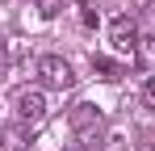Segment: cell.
Returning <instances> with one entry per match:
<instances>
[{
  "label": "cell",
  "mask_w": 155,
  "mask_h": 151,
  "mask_svg": "<svg viewBox=\"0 0 155 151\" xmlns=\"http://www.w3.org/2000/svg\"><path fill=\"white\" fill-rule=\"evenodd\" d=\"M92 67H97V76H101V80H109V84H113V80H122V63H113V59H105V55H92Z\"/></svg>",
  "instance_id": "cell-7"
},
{
  "label": "cell",
  "mask_w": 155,
  "mask_h": 151,
  "mask_svg": "<svg viewBox=\"0 0 155 151\" xmlns=\"http://www.w3.org/2000/svg\"><path fill=\"white\" fill-rule=\"evenodd\" d=\"M38 80H42V88H71L76 84V72H71V63L63 59V55H42L38 59Z\"/></svg>",
  "instance_id": "cell-2"
},
{
  "label": "cell",
  "mask_w": 155,
  "mask_h": 151,
  "mask_svg": "<svg viewBox=\"0 0 155 151\" xmlns=\"http://www.w3.org/2000/svg\"><path fill=\"white\" fill-rule=\"evenodd\" d=\"M0 147H4V151H25V122L8 126V130L0 134Z\"/></svg>",
  "instance_id": "cell-6"
},
{
  "label": "cell",
  "mask_w": 155,
  "mask_h": 151,
  "mask_svg": "<svg viewBox=\"0 0 155 151\" xmlns=\"http://www.w3.org/2000/svg\"><path fill=\"white\" fill-rule=\"evenodd\" d=\"M138 25H134V17L130 13H122V17H113L109 21V46L117 50V55H130L134 59V46H138Z\"/></svg>",
  "instance_id": "cell-3"
},
{
  "label": "cell",
  "mask_w": 155,
  "mask_h": 151,
  "mask_svg": "<svg viewBox=\"0 0 155 151\" xmlns=\"http://www.w3.org/2000/svg\"><path fill=\"white\" fill-rule=\"evenodd\" d=\"M67 122H71V130H80V134H92V130H101V109H97L92 101H80V105H71Z\"/></svg>",
  "instance_id": "cell-4"
},
{
  "label": "cell",
  "mask_w": 155,
  "mask_h": 151,
  "mask_svg": "<svg viewBox=\"0 0 155 151\" xmlns=\"http://www.w3.org/2000/svg\"><path fill=\"white\" fill-rule=\"evenodd\" d=\"M80 21H84V25H88V29H92V25L101 21V13H97L92 4H80Z\"/></svg>",
  "instance_id": "cell-9"
},
{
  "label": "cell",
  "mask_w": 155,
  "mask_h": 151,
  "mask_svg": "<svg viewBox=\"0 0 155 151\" xmlns=\"http://www.w3.org/2000/svg\"><path fill=\"white\" fill-rule=\"evenodd\" d=\"M13 109H17V122H25V126H38V122H46V92L38 88V84H29V88H17V97H13Z\"/></svg>",
  "instance_id": "cell-1"
},
{
  "label": "cell",
  "mask_w": 155,
  "mask_h": 151,
  "mask_svg": "<svg viewBox=\"0 0 155 151\" xmlns=\"http://www.w3.org/2000/svg\"><path fill=\"white\" fill-rule=\"evenodd\" d=\"M4 67H8V42L0 38V72H4Z\"/></svg>",
  "instance_id": "cell-11"
},
{
  "label": "cell",
  "mask_w": 155,
  "mask_h": 151,
  "mask_svg": "<svg viewBox=\"0 0 155 151\" xmlns=\"http://www.w3.org/2000/svg\"><path fill=\"white\" fill-rule=\"evenodd\" d=\"M67 151H88V147H80V143H71V147H67Z\"/></svg>",
  "instance_id": "cell-12"
},
{
  "label": "cell",
  "mask_w": 155,
  "mask_h": 151,
  "mask_svg": "<svg viewBox=\"0 0 155 151\" xmlns=\"http://www.w3.org/2000/svg\"><path fill=\"white\" fill-rule=\"evenodd\" d=\"M134 67L151 80L155 76V34H143L138 38V46H134Z\"/></svg>",
  "instance_id": "cell-5"
},
{
  "label": "cell",
  "mask_w": 155,
  "mask_h": 151,
  "mask_svg": "<svg viewBox=\"0 0 155 151\" xmlns=\"http://www.w3.org/2000/svg\"><path fill=\"white\" fill-rule=\"evenodd\" d=\"M143 105H147V109H155V76L147 80V88H143Z\"/></svg>",
  "instance_id": "cell-10"
},
{
  "label": "cell",
  "mask_w": 155,
  "mask_h": 151,
  "mask_svg": "<svg viewBox=\"0 0 155 151\" xmlns=\"http://www.w3.org/2000/svg\"><path fill=\"white\" fill-rule=\"evenodd\" d=\"M38 13L51 21V17H59V13H63V0H38Z\"/></svg>",
  "instance_id": "cell-8"
}]
</instances>
